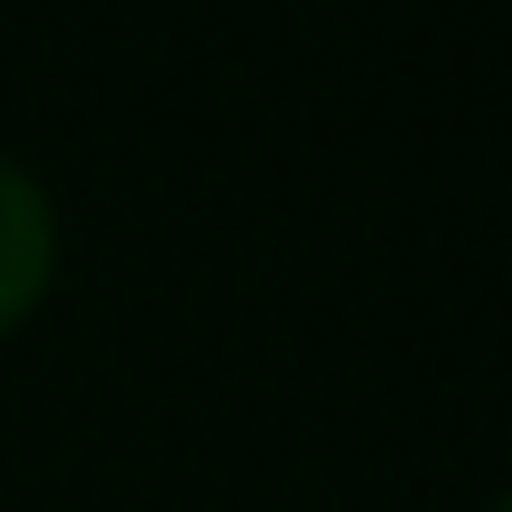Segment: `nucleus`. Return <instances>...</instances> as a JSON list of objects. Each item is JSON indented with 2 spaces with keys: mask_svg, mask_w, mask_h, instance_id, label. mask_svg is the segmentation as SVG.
I'll list each match as a JSON object with an SVG mask.
<instances>
[{
  "mask_svg": "<svg viewBox=\"0 0 512 512\" xmlns=\"http://www.w3.org/2000/svg\"><path fill=\"white\" fill-rule=\"evenodd\" d=\"M56 264H64L56 192H48L16 152H0V336H16V328L48 304Z\"/></svg>",
  "mask_w": 512,
  "mask_h": 512,
  "instance_id": "obj_1",
  "label": "nucleus"
},
{
  "mask_svg": "<svg viewBox=\"0 0 512 512\" xmlns=\"http://www.w3.org/2000/svg\"><path fill=\"white\" fill-rule=\"evenodd\" d=\"M488 512H504V504H488Z\"/></svg>",
  "mask_w": 512,
  "mask_h": 512,
  "instance_id": "obj_2",
  "label": "nucleus"
}]
</instances>
